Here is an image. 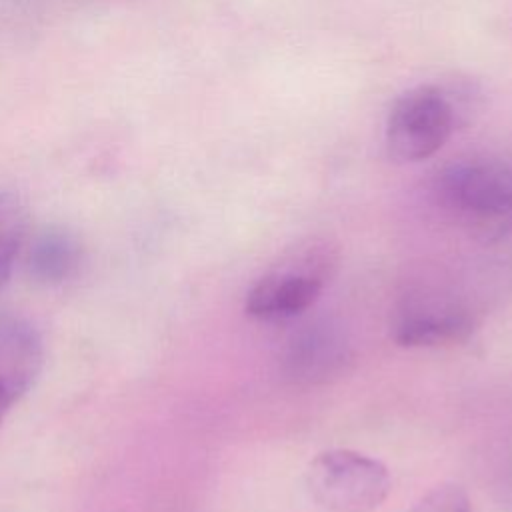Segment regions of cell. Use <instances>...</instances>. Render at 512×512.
Masks as SVG:
<instances>
[{
	"mask_svg": "<svg viewBox=\"0 0 512 512\" xmlns=\"http://www.w3.org/2000/svg\"><path fill=\"white\" fill-rule=\"evenodd\" d=\"M352 360L354 350L344 330L332 322H314L286 342L282 374L294 386H322L346 374Z\"/></svg>",
	"mask_w": 512,
	"mask_h": 512,
	"instance_id": "cell-5",
	"label": "cell"
},
{
	"mask_svg": "<svg viewBox=\"0 0 512 512\" xmlns=\"http://www.w3.org/2000/svg\"><path fill=\"white\" fill-rule=\"evenodd\" d=\"M410 512H474L466 490L458 484H438L428 490Z\"/></svg>",
	"mask_w": 512,
	"mask_h": 512,
	"instance_id": "cell-10",
	"label": "cell"
},
{
	"mask_svg": "<svg viewBox=\"0 0 512 512\" xmlns=\"http://www.w3.org/2000/svg\"><path fill=\"white\" fill-rule=\"evenodd\" d=\"M312 500L328 512H372L390 494L388 468L362 452L334 448L314 456L306 470Z\"/></svg>",
	"mask_w": 512,
	"mask_h": 512,
	"instance_id": "cell-3",
	"label": "cell"
},
{
	"mask_svg": "<svg viewBox=\"0 0 512 512\" xmlns=\"http://www.w3.org/2000/svg\"><path fill=\"white\" fill-rule=\"evenodd\" d=\"M26 230L28 214L22 200L12 192H0V288L12 274Z\"/></svg>",
	"mask_w": 512,
	"mask_h": 512,
	"instance_id": "cell-9",
	"label": "cell"
},
{
	"mask_svg": "<svg viewBox=\"0 0 512 512\" xmlns=\"http://www.w3.org/2000/svg\"><path fill=\"white\" fill-rule=\"evenodd\" d=\"M28 272L42 284H60L68 280L80 264V244L64 228L42 230L28 248Z\"/></svg>",
	"mask_w": 512,
	"mask_h": 512,
	"instance_id": "cell-8",
	"label": "cell"
},
{
	"mask_svg": "<svg viewBox=\"0 0 512 512\" xmlns=\"http://www.w3.org/2000/svg\"><path fill=\"white\" fill-rule=\"evenodd\" d=\"M332 256L324 246L296 248L262 274L246 294L244 310L258 320H286L310 308L330 276Z\"/></svg>",
	"mask_w": 512,
	"mask_h": 512,
	"instance_id": "cell-4",
	"label": "cell"
},
{
	"mask_svg": "<svg viewBox=\"0 0 512 512\" xmlns=\"http://www.w3.org/2000/svg\"><path fill=\"white\" fill-rule=\"evenodd\" d=\"M474 332V318L448 298L410 302L394 320L392 338L404 348H434L464 342Z\"/></svg>",
	"mask_w": 512,
	"mask_h": 512,
	"instance_id": "cell-7",
	"label": "cell"
},
{
	"mask_svg": "<svg viewBox=\"0 0 512 512\" xmlns=\"http://www.w3.org/2000/svg\"><path fill=\"white\" fill-rule=\"evenodd\" d=\"M42 366L44 344L34 324L18 314L0 312V426L34 386Z\"/></svg>",
	"mask_w": 512,
	"mask_h": 512,
	"instance_id": "cell-6",
	"label": "cell"
},
{
	"mask_svg": "<svg viewBox=\"0 0 512 512\" xmlns=\"http://www.w3.org/2000/svg\"><path fill=\"white\" fill-rule=\"evenodd\" d=\"M432 194L440 210L480 242L512 232V162L498 156H470L444 166Z\"/></svg>",
	"mask_w": 512,
	"mask_h": 512,
	"instance_id": "cell-1",
	"label": "cell"
},
{
	"mask_svg": "<svg viewBox=\"0 0 512 512\" xmlns=\"http://www.w3.org/2000/svg\"><path fill=\"white\" fill-rule=\"evenodd\" d=\"M458 108L436 84H420L402 92L388 110L384 146L398 164H414L434 156L452 136Z\"/></svg>",
	"mask_w": 512,
	"mask_h": 512,
	"instance_id": "cell-2",
	"label": "cell"
}]
</instances>
